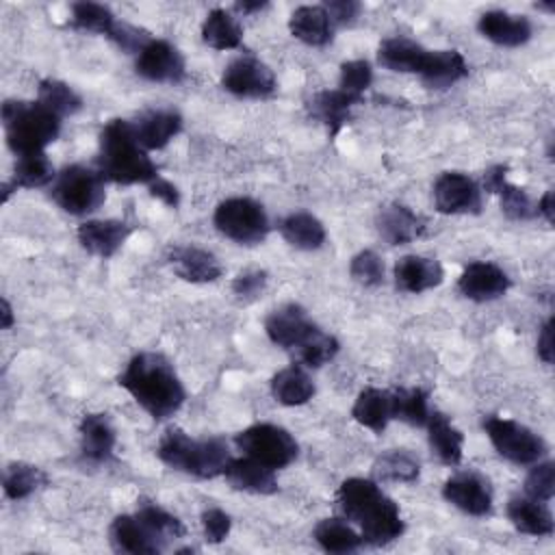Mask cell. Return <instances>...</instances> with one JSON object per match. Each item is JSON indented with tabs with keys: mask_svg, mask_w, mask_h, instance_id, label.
<instances>
[{
	"mask_svg": "<svg viewBox=\"0 0 555 555\" xmlns=\"http://www.w3.org/2000/svg\"><path fill=\"white\" fill-rule=\"evenodd\" d=\"M336 503L343 518L353 522L369 546H386L399 540L405 531L399 505L379 488L375 479H345L336 490Z\"/></svg>",
	"mask_w": 555,
	"mask_h": 555,
	"instance_id": "1",
	"label": "cell"
},
{
	"mask_svg": "<svg viewBox=\"0 0 555 555\" xmlns=\"http://www.w3.org/2000/svg\"><path fill=\"white\" fill-rule=\"evenodd\" d=\"M117 384L154 421L173 416L186 401V390L173 364L158 351L134 353L117 377Z\"/></svg>",
	"mask_w": 555,
	"mask_h": 555,
	"instance_id": "2",
	"label": "cell"
},
{
	"mask_svg": "<svg viewBox=\"0 0 555 555\" xmlns=\"http://www.w3.org/2000/svg\"><path fill=\"white\" fill-rule=\"evenodd\" d=\"M98 171L115 184H150L158 178L156 163L137 141L128 119H111L102 128Z\"/></svg>",
	"mask_w": 555,
	"mask_h": 555,
	"instance_id": "3",
	"label": "cell"
},
{
	"mask_svg": "<svg viewBox=\"0 0 555 555\" xmlns=\"http://www.w3.org/2000/svg\"><path fill=\"white\" fill-rule=\"evenodd\" d=\"M156 455L165 466L197 479H215L223 475L228 462L232 460L225 438H193L180 427H169L160 436Z\"/></svg>",
	"mask_w": 555,
	"mask_h": 555,
	"instance_id": "4",
	"label": "cell"
},
{
	"mask_svg": "<svg viewBox=\"0 0 555 555\" xmlns=\"http://www.w3.org/2000/svg\"><path fill=\"white\" fill-rule=\"evenodd\" d=\"M61 117L46 108L39 100H4L2 128L7 145L15 156L46 152L61 132Z\"/></svg>",
	"mask_w": 555,
	"mask_h": 555,
	"instance_id": "5",
	"label": "cell"
},
{
	"mask_svg": "<svg viewBox=\"0 0 555 555\" xmlns=\"http://www.w3.org/2000/svg\"><path fill=\"white\" fill-rule=\"evenodd\" d=\"M104 178L98 169L85 165H67L50 186V195L59 208L74 217H85L98 210L106 199Z\"/></svg>",
	"mask_w": 555,
	"mask_h": 555,
	"instance_id": "6",
	"label": "cell"
},
{
	"mask_svg": "<svg viewBox=\"0 0 555 555\" xmlns=\"http://www.w3.org/2000/svg\"><path fill=\"white\" fill-rule=\"evenodd\" d=\"M481 427L494 451L516 466H531L544 460L548 453V444L544 442V438L514 418L488 414Z\"/></svg>",
	"mask_w": 555,
	"mask_h": 555,
	"instance_id": "7",
	"label": "cell"
},
{
	"mask_svg": "<svg viewBox=\"0 0 555 555\" xmlns=\"http://www.w3.org/2000/svg\"><path fill=\"white\" fill-rule=\"evenodd\" d=\"M212 223L219 234L236 245H258L267 238L271 223L264 206L251 197H228L217 204Z\"/></svg>",
	"mask_w": 555,
	"mask_h": 555,
	"instance_id": "8",
	"label": "cell"
},
{
	"mask_svg": "<svg viewBox=\"0 0 555 555\" xmlns=\"http://www.w3.org/2000/svg\"><path fill=\"white\" fill-rule=\"evenodd\" d=\"M234 444L243 455L258 460L273 470L286 468L299 455V444L293 434L273 423H254L241 429L234 436Z\"/></svg>",
	"mask_w": 555,
	"mask_h": 555,
	"instance_id": "9",
	"label": "cell"
},
{
	"mask_svg": "<svg viewBox=\"0 0 555 555\" xmlns=\"http://www.w3.org/2000/svg\"><path fill=\"white\" fill-rule=\"evenodd\" d=\"M264 332L273 345L299 358L321 336L323 327L310 319L304 306L291 301L264 319Z\"/></svg>",
	"mask_w": 555,
	"mask_h": 555,
	"instance_id": "10",
	"label": "cell"
},
{
	"mask_svg": "<svg viewBox=\"0 0 555 555\" xmlns=\"http://www.w3.org/2000/svg\"><path fill=\"white\" fill-rule=\"evenodd\" d=\"M221 87L236 98L264 100L278 91V80L264 61L251 54H241L223 67Z\"/></svg>",
	"mask_w": 555,
	"mask_h": 555,
	"instance_id": "11",
	"label": "cell"
},
{
	"mask_svg": "<svg viewBox=\"0 0 555 555\" xmlns=\"http://www.w3.org/2000/svg\"><path fill=\"white\" fill-rule=\"evenodd\" d=\"M434 206L442 215H479L483 191L462 171H442L434 182Z\"/></svg>",
	"mask_w": 555,
	"mask_h": 555,
	"instance_id": "12",
	"label": "cell"
},
{
	"mask_svg": "<svg viewBox=\"0 0 555 555\" xmlns=\"http://www.w3.org/2000/svg\"><path fill=\"white\" fill-rule=\"evenodd\" d=\"M442 496L460 512L483 518L492 512L494 494L490 481L477 470H460L442 483Z\"/></svg>",
	"mask_w": 555,
	"mask_h": 555,
	"instance_id": "13",
	"label": "cell"
},
{
	"mask_svg": "<svg viewBox=\"0 0 555 555\" xmlns=\"http://www.w3.org/2000/svg\"><path fill=\"white\" fill-rule=\"evenodd\" d=\"M134 72L150 82L178 85L186 78V61L171 41L152 37V41L137 54Z\"/></svg>",
	"mask_w": 555,
	"mask_h": 555,
	"instance_id": "14",
	"label": "cell"
},
{
	"mask_svg": "<svg viewBox=\"0 0 555 555\" xmlns=\"http://www.w3.org/2000/svg\"><path fill=\"white\" fill-rule=\"evenodd\" d=\"M512 286L509 275L490 260H473L457 278V291L470 301L483 304L503 297Z\"/></svg>",
	"mask_w": 555,
	"mask_h": 555,
	"instance_id": "15",
	"label": "cell"
},
{
	"mask_svg": "<svg viewBox=\"0 0 555 555\" xmlns=\"http://www.w3.org/2000/svg\"><path fill=\"white\" fill-rule=\"evenodd\" d=\"M108 544L115 553L128 555H158L167 546L137 514H119L111 520Z\"/></svg>",
	"mask_w": 555,
	"mask_h": 555,
	"instance_id": "16",
	"label": "cell"
},
{
	"mask_svg": "<svg viewBox=\"0 0 555 555\" xmlns=\"http://www.w3.org/2000/svg\"><path fill=\"white\" fill-rule=\"evenodd\" d=\"M167 262L173 273L191 284L217 282L223 275L219 258L197 245H173L167 249Z\"/></svg>",
	"mask_w": 555,
	"mask_h": 555,
	"instance_id": "17",
	"label": "cell"
},
{
	"mask_svg": "<svg viewBox=\"0 0 555 555\" xmlns=\"http://www.w3.org/2000/svg\"><path fill=\"white\" fill-rule=\"evenodd\" d=\"M481 191H488L499 197L501 212L512 221H527L535 217V202L529 197V193L507 180V167L505 165H492L483 171Z\"/></svg>",
	"mask_w": 555,
	"mask_h": 555,
	"instance_id": "18",
	"label": "cell"
},
{
	"mask_svg": "<svg viewBox=\"0 0 555 555\" xmlns=\"http://www.w3.org/2000/svg\"><path fill=\"white\" fill-rule=\"evenodd\" d=\"M375 228L382 241H386L388 245H408L425 234L427 221L410 206L390 202L379 206L375 215Z\"/></svg>",
	"mask_w": 555,
	"mask_h": 555,
	"instance_id": "19",
	"label": "cell"
},
{
	"mask_svg": "<svg viewBox=\"0 0 555 555\" xmlns=\"http://www.w3.org/2000/svg\"><path fill=\"white\" fill-rule=\"evenodd\" d=\"M80 455L89 464H106L115 455L117 431L104 412H89L80 418Z\"/></svg>",
	"mask_w": 555,
	"mask_h": 555,
	"instance_id": "20",
	"label": "cell"
},
{
	"mask_svg": "<svg viewBox=\"0 0 555 555\" xmlns=\"http://www.w3.org/2000/svg\"><path fill=\"white\" fill-rule=\"evenodd\" d=\"M477 30L481 37L501 48L525 46L533 35V26L527 15H516L503 9L481 13L477 20Z\"/></svg>",
	"mask_w": 555,
	"mask_h": 555,
	"instance_id": "21",
	"label": "cell"
},
{
	"mask_svg": "<svg viewBox=\"0 0 555 555\" xmlns=\"http://www.w3.org/2000/svg\"><path fill=\"white\" fill-rule=\"evenodd\" d=\"M392 278H395V286L401 293L418 295V293L440 286L444 280V269L436 258L421 256V254H408L395 262Z\"/></svg>",
	"mask_w": 555,
	"mask_h": 555,
	"instance_id": "22",
	"label": "cell"
},
{
	"mask_svg": "<svg viewBox=\"0 0 555 555\" xmlns=\"http://www.w3.org/2000/svg\"><path fill=\"white\" fill-rule=\"evenodd\" d=\"M128 236L130 225L119 219H87L76 230L80 247L98 258L115 256Z\"/></svg>",
	"mask_w": 555,
	"mask_h": 555,
	"instance_id": "23",
	"label": "cell"
},
{
	"mask_svg": "<svg viewBox=\"0 0 555 555\" xmlns=\"http://www.w3.org/2000/svg\"><path fill=\"white\" fill-rule=\"evenodd\" d=\"M132 124L134 137L143 150L167 147L182 130V115L173 108H152L141 113Z\"/></svg>",
	"mask_w": 555,
	"mask_h": 555,
	"instance_id": "24",
	"label": "cell"
},
{
	"mask_svg": "<svg viewBox=\"0 0 555 555\" xmlns=\"http://www.w3.org/2000/svg\"><path fill=\"white\" fill-rule=\"evenodd\" d=\"M291 35L312 48H323L334 39V22L323 4H301L288 17Z\"/></svg>",
	"mask_w": 555,
	"mask_h": 555,
	"instance_id": "25",
	"label": "cell"
},
{
	"mask_svg": "<svg viewBox=\"0 0 555 555\" xmlns=\"http://www.w3.org/2000/svg\"><path fill=\"white\" fill-rule=\"evenodd\" d=\"M507 518L516 531L533 538H548L555 531V520L548 509V503L531 499L527 494L509 496L507 501Z\"/></svg>",
	"mask_w": 555,
	"mask_h": 555,
	"instance_id": "26",
	"label": "cell"
},
{
	"mask_svg": "<svg viewBox=\"0 0 555 555\" xmlns=\"http://www.w3.org/2000/svg\"><path fill=\"white\" fill-rule=\"evenodd\" d=\"M427 429V442L431 453L444 464V466H460L464 455V434L453 425V421L440 412L431 410L425 423Z\"/></svg>",
	"mask_w": 555,
	"mask_h": 555,
	"instance_id": "27",
	"label": "cell"
},
{
	"mask_svg": "<svg viewBox=\"0 0 555 555\" xmlns=\"http://www.w3.org/2000/svg\"><path fill=\"white\" fill-rule=\"evenodd\" d=\"M225 481L241 492L249 494H275L278 492V477L275 470L251 460L247 455L232 457L223 470Z\"/></svg>",
	"mask_w": 555,
	"mask_h": 555,
	"instance_id": "28",
	"label": "cell"
},
{
	"mask_svg": "<svg viewBox=\"0 0 555 555\" xmlns=\"http://www.w3.org/2000/svg\"><path fill=\"white\" fill-rule=\"evenodd\" d=\"M418 76L429 89H449L468 76V63L457 50H427Z\"/></svg>",
	"mask_w": 555,
	"mask_h": 555,
	"instance_id": "29",
	"label": "cell"
},
{
	"mask_svg": "<svg viewBox=\"0 0 555 555\" xmlns=\"http://www.w3.org/2000/svg\"><path fill=\"white\" fill-rule=\"evenodd\" d=\"M360 104V100L351 98L349 93L336 89H323L319 93H314L308 102V113L312 119H317L319 124L325 126V130L330 132V137H336L343 126L349 121L351 117V108Z\"/></svg>",
	"mask_w": 555,
	"mask_h": 555,
	"instance_id": "30",
	"label": "cell"
},
{
	"mask_svg": "<svg viewBox=\"0 0 555 555\" xmlns=\"http://www.w3.org/2000/svg\"><path fill=\"white\" fill-rule=\"evenodd\" d=\"M56 178L54 167L46 152H35V154H24L17 156L13 165L11 180L2 184V202L9 199V195L17 189H39L46 184H52Z\"/></svg>",
	"mask_w": 555,
	"mask_h": 555,
	"instance_id": "31",
	"label": "cell"
},
{
	"mask_svg": "<svg viewBox=\"0 0 555 555\" xmlns=\"http://www.w3.org/2000/svg\"><path fill=\"white\" fill-rule=\"evenodd\" d=\"M351 416L358 425L371 429L373 434H382L392 421V395L386 388L369 386L364 388L351 408Z\"/></svg>",
	"mask_w": 555,
	"mask_h": 555,
	"instance_id": "32",
	"label": "cell"
},
{
	"mask_svg": "<svg viewBox=\"0 0 555 555\" xmlns=\"http://www.w3.org/2000/svg\"><path fill=\"white\" fill-rule=\"evenodd\" d=\"M278 228H280L282 238L291 247L301 249V251H314V249L323 247V243L327 238L323 221L306 210H295V212L286 215Z\"/></svg>",
	"mask_w": 555,
	"mask_h": 555,
	"instance_id": "33",
	"label": "cell"
},
{
	"mask_svg": "<svg viewBox=\"0 0 555 555\" xmlns=\"http://www.w3.org/2000/svg\"><path fill=\"white\" fill-rule=\"evenodd\" d=\"M427 48L408 37H386L377 48V63L388 72L399 74H418L425 61Z\"/></svg>",
	"mask_w": 555,
	"mask_h": 555,
	"instance_id": "34",
	"label": "cell"
},
{
	"mask_svg": "<svg viewBox=\"0 0 555 555\" xmlns=\"http://www.w3.org/2000/svg\"><path fill=\"white\" fill-rule=\"evenodd\" d=\"M314 382L308 375L306 366H301L299 362L280 369L273 377H271V395L278 403L295 408V405H304L314 397Z\"/></svg>",
	"mask_w": 555,
	"mask_h": 555,
	"instance_id": "35",
	"label": "cell"
},
{
	"mask_svg": "<svg viewBox=\"0 0 555 555\" xmlns=\"http://www.w3.org/2000/svg\"><path fill=\"white\" fill-rule=\"evenodd\" d=\"M312 538L325 553H334V555L356 553L364 546L360 531L347 518H338V516L321 518L314 525Z\"/></svg>",
	"mask_w": 555,
	"mask_h": 555,
	"instance_id": "36",
	"label": "cell"
},
{
	"mask_svg": "<svg viewBox=\"0 0 555 555\" xmlns=\"http://www.w3.org/2000/svg\"><path fill=\"white\" fill-rule=\"evenodd\" d=\"M371 475L377 483H412L421 475V462L405 449H388L375 457Z\"/></svg>",
	"mask_w": 555,
	"mask_h": 555,
	"instance_id": "37",
	"label": "cell"
},
{
	"mask_svg": "<svg viewBox=\"0 0 555 555\" xmlns=\"http://www.w3.org/2000/svg\"><path fill=\"white\" fill-rule=\"evenodd\" d=\"M202 41L212 50H236L243 43V26L225 9H212L202 22Z\"/></svg>",
	"mask_w": 555,
	"mask_h": 555,
	"instance_id": "38",
	"label": "cell"
},
{
	"mask_svg": "<svg viewBox=\"0 0 555 555\" xmlns=\"http://www.w3.org/2000/svg\"><path fill=\"white\" fill-rule=\"evenodd\" d=\"M46 483H48V475L39 466L26 464V462L7 464L2 475V492L11 501H22L33 492H37L39 488H43Z\"/></svg>",
	"mask_w": 555,
	"mask_h": 555,
	"instance_id": "39",
	"label": "cell"
},
{
	"mask_svg": "<svg viewBox=\"0 0 555 555\" xmlns=\"http://www.w3.org/2000/svg\"><path fill=\"white\" fill-rule=\"evenodd\" d=\"M392 421L408 423L412 427H425L429 416V395L427 390L414 388H392Z\"/></svg>",
	"mask_w": 555,
	"mask_h": 555,
	"instance_id": "40",
	"label": "cell"
},
{
	"mask_svg": "<svg viewBox=\"0 0 555 555\" xmlns=\"http://www.w3.org/2000/svg\"><path fill=\"white\" fill-rule=\"evenodd\" d=\"M37 100L61 119L72 117L82 108V98L76 93V89L59 78L39 80Z\"/></svg>",
	"mask_w": 555,
	"mask_h": 555,
	"instance_id": "41",
	"label": "cell"
},
{
	"mask_svg": "<svg viewBox=\"0 0 555 555\" xmlns=\"http://www.w3.org/2000/svg\"><path fill=\"white\" fill-rule=\"evenodd\" d=\"M134 514H137L165 544H169L171 540H180V538H184V533H186L182 520H180L176 514H171L169 509H165L163 505H158L156 501L139 499Z\"/></svg>",
	"mask_w": 555,
	"mask_h": 555,
	"instance_id": "42",
	"label": "cell"
},
{
	"mask_svg": "<svg viewBox=\"0 0 555 555\" xmlns=\"http://www.w3.org/2000/svg\"><path fill=\"white\" fill-rule=\"evenodd\" d=\"M117 22V17L113 15L111 7L102 4V2H74L69 7V26L74 30H82V33H98V35H108L113 24Z\"/></svg>",
	"mask_w": 555,
	"mask_h": 555,
	"instance_id": "43",
	"label": "cell"
},
{
	"mask_svg": "<svg viewBox=\"0 0 555 555\" xmlns=\"http://www.w3.org/2000/svg\"><path fill=\"white\" fill-rule=\"evenodd\" d=\"M373 82V67L366 59L345 61L338 72V89L362 102L364 91Z\"/></svg>",
	"mask_w": 555,
	"mask_h": 555,
	"instance_id": "44",
	"label": "cell"
},
{
	"mask_svg": "<svg viewBox=\"0 0 555 555\" xmlns=\"http://www.w3.org/2000/svg\"><path fill=\"white\" fill-rule=\"evenodd\" d=\"M384 273H386L384 260L373 249L358 251L349 262V275L353 278V282H358L360 286H366V288L379 286L384 282Z\"/></svg>",
	"mask_w": 555,
	"mask_h": 555,
	"instance_id": "45",
	"label": "cell"
},
{
	"mask_svg": "<svg viewBox=\"0 0 555 555\" xmlns=\"http://www.w3.org/2000/svg\"><path fill=\"white\" fill-rule=\"evenodd\" d=\"M525 494L544 503L555 496V464L551 460L531 464V470L525 477Z\"/></svg>",
	"mask_w": 555,
	"mask_h": 555,
	"instance_id": "46",
	"label": "cell"
},
{
	"mask_svg": "<svg viewBox=\"0 0 555 555\" xmlns=\"http://www.w3.org/2000/svg\"><path fill=\"white\" fill-rule=\"evenodd\" d=\"M121 52H128V54H139L150 41H152V37H150V33L147 30H143V28H139V26H132V24H128V22H115L113 24V28H111V33L106 35Z\"/></svg>",
	"mask_w": 555,
	"mask_h": 555,
	"instance_id": "47",
	"label": "cell"
},
{
	"mask_svg": "<svg viewBox=\"0 0 555 555\" xmlns=\"http://www.w3.org/2000/svg\"><path fill=\"white\" fill-rule=\"evenodd\" d=\"M267 271L262 269H245L241 271L234 280H232V293L243 299V301H251L256 297H260L267 288Z\"/></svg>",
	"mask_w": 555,
	"mask_h": 555,
	"instance_id": "48",
	"label": "cell"
},
{
	"mask_svg": "<svg viewBox=\"0 0 555 555\" xmlns=\"http://www.w3.org/2000/svg\"><path fill=\"white\" fill-rule=\"evenodd\" d=\"M230 529H232V518L221 507H206L202 512V531H204L206 542H210V544L223 542L228 538Z\"/></svg>",
	"mask_w": 555,
	"mask_h": 555,
	"instance_id": "49",
	"label": "cell"
},
{
	"mask_svg": "<svg viewBox=\"0 0 555 555\" xmlns=\"http://www.w3.org/2000/svg\"><path fill=\"white\" fill-rule=\"evenodd\" d=\"M334 22V26H349L358 20L362 4L356 0H330L323 4Z\"/></svg>",
	"mask_w": 555,
	"mask_h": 555,
	"instance_id": "50",
	"label": "cell"
},
{
	"mask_svg": "<svg viewBox=\"0 0 555 555\" xmlns=\"http://www.w3.org/2000/svg\"><path fill=\"white\" fill-rule=\"evenodd\" d=\"M147 189H150V195L154 197V199H158V202H163L167 208H178V204H180V191H178V186L173 184V182H169L167 178H156V180H152L150 184H147Z\"/></svg>",
	"mask_w": 555,
	"mask_h": 555,
	"instance_id": "51",
	"label": "cell"
},
{
	"mask_svg": "<svg viewBox=\"0 0 555 555\" xmlns=\"http://www.w3.org/2000/svg\"><path fill=\"white\" fill-rule=\"evenodd\" d=\"M535 353L538 358L544 362V364H553V353H555V347H553V317H548L540 332H538V343H535Z\"/></svg>",
	"mask_w": 555,
	"mask_h": 555,
	"instance_id": "52",
	"label": "cell"
},
{
	"mask_svg": "<svg viewBox=\"0 0 555 555\" xmlns=\"http://www.w3.org/2000/svg\"><path fill=\"white\" fill-rule=\"evenodd\" d=\"M553 189L544 191V195L535 202V217H542L548 225L555 221V204H553Z\"/></svg>",
	"mask_w": 555,
	"mask_h": 555,
	"instance_id": "53",
	"label": "cell"
},
{
	"mask_svg": "<svg viewBox=\"0 0 555 555\" xmlns=\"http://www.w3.org/2000/svg\"><path fill=\"white\" fill-rule=\"evenodd\" d=\"M15 325V314H13V308L9 304L7 297H2V310H0V327L2 330H11Z\"/></svg>",
	"mask_w": 555,
	"mask_h": 555,
	"instance_id": "54",
	"label": "cell"
},
{
	"mask_svg": "<svg viewBox=\"0 0 555 555\" xmlns=\"http://www.w3.org/2000/svg\"><path fill=\"white\" fill-rule=\"evenodd\" d=\"M267 7V2H236L234 4V9L238 11V13H258V11H262Z\"/></svg>",
	"mask_w": 555,
	"mask_h": 555,
	"instance_id": "55",
	"label": "cell"
},
{
	"mask_svg": "<svg viewBox=\"0 0 555 555\" xmlns=\"http://www.w3.org/2000/svg\"><path fill=\"white\" fill-rule=\"evenodd\" d=\"M538 9H544V11H553L555 9V4L553 2H540V4H535Z\"/></svg>",
	"mask_w": 555,
	"mask_h": 555,
	"instance_id": "56",
	"label": "cell"
}]
</instances>
